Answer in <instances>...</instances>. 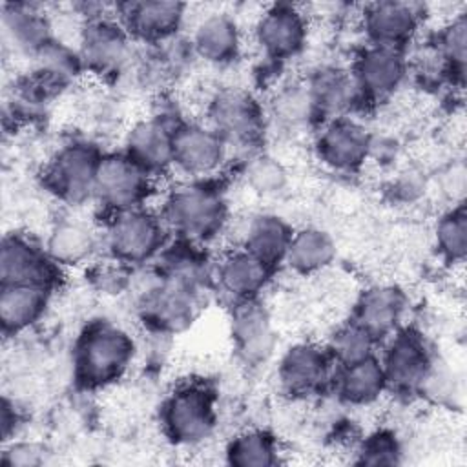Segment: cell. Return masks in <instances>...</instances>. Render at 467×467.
Here are the masks:
<instances>
[{
    "label": "cell",
    "mask_w": 467,
    "mask_h": 467,
    "mask_svg": "<svg viewBox=\"0 0 467 467\" xmlns=\"http://www.w3.org/2000/svg\"><path fill=\"white\" fill-rule=\"evenodd\" d=\"M131 352L133 343L128 334L109 325L95 327L78 345V372L88 383L109 381L126 368Z\"/></svg>",
    "instance_id": "6da1fadb"
},
{
    "label": "cell",
    "mask_w": 467,
    "mask_h": 467,
    "mask_svg": "<svg viewBox=\"0 0 467 467\" xmlns=\"http://www.w3.org/2000/svg\"><path fill=\"white\" fill-rule=\"evenodd\" d=\"M166 217L181 234L208 237L221 226L224 208L217 193L206 188L188 186L170 197Z\"/></svg>",
    "instance_id": "7a4b0ae2"
},
{
    "label": "cell",
    "mask_w": 467,
    "mask_h": 467,
    "mask_svg": "<svg viewBox=\"0 0 467 467\" xmlns=\"http://www.w3.org/2000/svg\"><path fill=\"white\" fill-rule=\"evenodd\" d=\"M164 423L170 436L182 443L206 438L213 427V401L208 390L186 387L177 390L164 407Z\"/></svg>",
    "instance_id": "3957f363"
},
{
    "label": "cell",
    "mask_w": 467,
    "mask_h": 467,
    "mask_svg": "<svg viewBox=\"0 0 467 467\" xmlns=\"http://www.w3.org/2000/svg\"><path fill=\"white\" fill-rule=\"evenodd\" d=\"M146 170L130 157H108L99 162L93 193L120 212L131 210L146 193Z\"/></svg>",
    "instance_id": "277c9868"
},
{
    "label": "cell",
    "mask_w": 467,
    "mask_h": 467,
    "mask_svg": "<svg viewBox=\"0 0 467 467\" xmlns=\"http://www.w3.org/2000/svg\"><path fill=\"white\" fill-rule=\"evenodd\" d=\"M162 230L157 219L140 210H124L109 228V246L122 261H142L157 252Z\"/></svg>",
    "instance_id": "5b68a950"
},
{
    "label": "cell",
    "mask_w": 467,
    "mask_h": 467,
    "mask_svg": "<svg viewBox=\"0 0 467 467\" xmlns=\"http://www.w3.org/2000/svg\"><path fill=\"white\" fill-rule=\"evenodd\" d=\"M224 153L223 137L201 126H186L173 131L171 162L192 175H204L213 171Z\"/></svg>",
    "instance_id": "8992f818"
},
{
    "label": "cell",
    "mask_w": 467,
    "mask_h": 467,
    "mask_svg": "<svg viewBox=\"0 0 467 467\" xmlns=\"http://www.w3.org/2000/svg\"><path fill=\"white\" fill-rule=\"evenodd\" d=\"M95 153L84 146H69L58 153L49 170V182L67 201H80L93 192L99 168Z\"/></svg>",
    "instance_id": "52a82bcc"
},
{
    "label": "cell",
    "mask_w": 467,
    "mask_h": 467,
    "mask_svg": "<svg viewBox=\"0 0 467 467\" xmlns=\"http://www.w3.org/2000/svg\"><path fill=\"white\" fill-rule=\"evenodd\" d=\"M305 38V22L301 13L286 4L268 9L257 24V40L272 57H288L296 53Z\"/></svg>",
    "instance_id": "ba28073f"
},
{
    "label": "cell",
    "mask_w": 467,
    "mask_h": 467,
    "mask_svg": "<svg viewBox=\"0 0 467 467\" xmlns=\"http://www.w3.org/2000/svg\"><path fill=\"white\" fill-rule=\"evenodd\" d=\"M429 356L423 343L405 332L394 337L383 365L387 381L400 389H412L420 385L429 372Z\"/></svg>",
    "instance_id": "9c48e42d"
},
{
    "label": "cell",
    "mask_w": 467,
    "mask_h": 467,
    "mask_svg": "<svg viewBox=\"0 0 467 467\" xmlns=\"http://www.w3.org/2000/svg\"><path fill=\"white\" fill-rule=\"evenodd\" d=\"M368 151V137L361 126L350 120L332 122L319 139V153L337 170L359 166Z\"/></svg>",
    "instance_id": "30bf717a"
},
{
    "label": "cell",
    "mask_w": 467,
    "mask_h": 467,
    "mask_svg": "<svg viewBox=\"0 0 467 467\" xmlns=\"http://www.w3.org/2000/svg\"><path fill=\"white\" fill-rule=\"evenodd\" d=\"M212 120L223 140H248L257 133L259 113L254 100L241 91L219 95L212 106Z\"/></svg>",
    "instance_id": "8fae6325"
},
{
    "label": "cell",
    "mask_w": 467,
    "mask_h": 467,
    "mask_svg": "<svg viewBox=\"0 0 467 467\" xmlns=\"http://www.w3.org/2000/svg\"><path fill=\"white\" fill-rule=\"evenodd\" d=\"M356 78L359 88L372 95L392 91L403 78V58L396 47L374 46L358 60Z\"/></svg>",
    "instance_id": "7c38bea8"
},
{
    "label": "cell",
    "mask_w": 467,
    "mask_h": 467,
    "mask_svg": "<svg viewBox=\"0 0 467 467\" xmlns=\"http://www.w3.org/2000/svg\"><path fill=\"white\" fill-rule=\"evenodd\" d=\"M232 334L237 350L248 361H261L272 352L274 334L270 319L259 305L246 303L235 312Z\"/></svg>",
    "instance_id": "4fadbf2b"
},
{
    "label": "cell",
    "mask_w": 467,
    "mask_h": 467,
    "mask_svg": "<svg viewBox=\"0 0 467 467\" xmlns=\"http://www.w3.org/2000/svg\"><path fill=\"white\" fill-rule=\"evenodd\" d=\"M418 15L410 4L379 2L367 11V31L378 46L396 47L414 31Z\"/></svg>",
    "instance_id": "5bb4252c"
},
{
    "label": "cell",
    "mask_w": 467,
    "mask_h": 467,
    "mask_svg": "<svg viewBox=\"0 0 467 467\" xmlns=\"http://www.w3.org/2000/svg\"><path fill=\"white\" fill-rule=\"evenodd\" d=\"M279 376L290 392H310L327 376V356L316 345H296L285 354Z\"/></svg>",
    "instance_id": "9a60e30c"
},
{
    "label": "cell",
    "mask_w": 467,
    "mask_h": 467,
    "mask_svg": "<svg viewBox=\"0 0 467 467\" xmlns=\"http://www.w3.org/2000/svg\"><path fill=\"white\" fill-rule=\"evenodd\" d=\"M46 261L24 239L7 237L2 244L0 275L4 285H42L46 275Z\"/></svg>",
    "instance_id": "2e32d148"
},
{
    "label": "cell",
    "mask_w": 467,
    "mask_h": 467,
    "mask_svg": "<svg viewBox=\"0 0 467 467\" xmlns=\"http://www.w3.org/2000/svg\"><path fill=\"white\" fill-rule=\"evenodd\" d=\"M42 285H4L0 296V319L5 332L29 327L44 310L46 294Z\"/></svg>",
    "instance_id": "e0dca14e"
},
{
    "label": "cell",
    "mask_w": 467,
    "mask_h": 467,
    "mask_svg": "<svg viewBox=\"0 0 467 467\" xmlns=\"http://www.w3.org/2000/svg\"><path fill=\"white\" fill-rule=\"evenodd\" d=\"M130 31L142 38H164L179 26L182 5L177 2H133L126 5Z\"/></svg>",
    "instance_id": "ac0fdd59"
},
{
    "label": "cell",
    "mask_w": 467,
    "mask_h": 467,
    "mask_svg": "<svg viewBox=\"0 0 467 467\" xmlns=\"http://www.w3.org/2000/svg\"><path fill=\"white\" fill-rule=\"evenodd\" d=\"M130 159L144 170H159L171 162L173 133L161 122L148 120L133 128L128 137Z\"/></svg>",
    "instance_id": "d6986e66"
},
{
    "label": "cell",
    "mask_w": 467,
    "mask_h": 467,
    "mask_svg": "<svg viewBox=\"0 0 467 467\" xmlns=\"http://www.w3.org/2000/svg\"><path fill=\"white\" fill-rule=\"evenodd\" d=\"M403 310V299L394 288H374L368 290L358 305V321L372 339L389 334Z\"/></svg>",
    "instance_id": "ffe728a7"
},
{
    "label": "cell",
    "mask_w": 467,
    "mask_h": 467,
    "mask_svg": "<svg viewBox=\"0 0 467 467\" xmlns=\"http://www.w3.org/2000/svg\"><path fill=\"white\" fill-rule=\"evenodd\" d=\"M239 36L234 20L226 15H210L195 29V51L210 62H226L237 51Z\"/></svg>",
    "instance_id": "44dd1931"
},
{
    "label": "cell",
    "mask_w": 467,
    "mask_h": 467,
    "mask_svg": "<svg viewBox=\"0 0 467 467\" xmlns=\"http://www.w3.org/2000/svg\"><path fill=\"white\" fill-rule=\"evenodd\" d=\"M266 268L268 266L250 252H235L219 266V283L228 294L246 299L263 286Z\"/></svg>",
    "instance_id": "7402d4cb"
},
{
    "label": "cell",
    "mask_w": 467,
    "mask_h": 467,
    "mask_svg": "<svg viewBox=\"0 0 467 467\" xmlns=\"http://www.w3.org/2000/svg\"><path fill=\"white\" fill-rule=\"evenodd\" d=\"M334 254L336 246L328 234L316 228H306L292 234L285 259L292 268L306 274L325 268L332 261Z\"/></svg>",
    "instance_id": "603a6c76"
},
{
    "label": "cell",
    "mask_w": 467,
    "mask_h": 467,
    "mask_svg": "<svg viewBox=\"0 0 467 467\" xmlns=\"http://www.w3.org/2000/svg\"><path fill=\"white\" fill-rule=\"evenodd\" d=\"M126 44L119 27L108 22H95L84 33V58L97 69H113L124 60Z\"/></svg>",
    "instance_id": "cb8c5ba5"
},
{
    "label": "cell",
    "mask_w": 467,
    "mask_h": 467,
    "mask_svg": "<svg viewBox=\"0 0 467 467\" xmlns=\"http://www.w3.org/2000/svg\"><path fill=\"white\" fill-rule=\"evenodd\" d=\"M290 237L292 234L279 217L259 215L248 226L244 250L268 266L277 259L285 257Z\"/></svg>",
    "instance_id": "d4e9b609"
},
{
    "label": "cell",
    "mask_w": 467,
    "mask_h": 467,
    "mask_svg": "<svg viewBox=\"0 0 467 467\" xmlns=\"http://www.w3.org/2000/svg\"><path fill=\"white\" fill-rule=\"evenodd\" d=\"M387 383L383 367L374 358H365L356 363L345 365L339 378V392L347 401L367 403L378 398Z\"/></svg>",
    "instance_id": "484cf974"
},
{
    "label": "cell",
    "mask_w": 467,
    "mask_h": 467,
    "mask_svg": "<svg viewBox=\"0 0 467 467\" xmlns=\"http://www.w3.org/2000/svg\"><path fill=\"white\" fill-rule=\"evenodd\" d=\"M151 314L153 317L166 327H179L192 319L193 310V294L190 281L184 277H171L162 288L155 290L151 297Z\"/></svg>",
    "instance_id": "4316f807"
},
{
    "label": "cell",
    "mask_w": 467,
    "mask_h": 467,
    "mask_svg": "<svg viewBox=\"0 0 467 467\" xmlns=\"http://www.w3.org/2000/svg\"><path fill=\"white\" fill-rule=\"evenodd\" d=\"M93 248V235L82 223H60L49 235L47 252L55 261L60 263H78Z\"/></svg>",
    "instance_id": "83f0119b"
},
{
    "label": "cell",
    "mask_w": 467,
    "mask_h": 467,
    "mask_svg": "<svg viewBox=\"0 0 467 467\" xmlns=\"http://www.w3.org/2000/svg\"><path fill=\"white\" fill-rule=\"evenodd\" d=\"M310 91L316 108L328 113H339L352 100L354 84L343 73L325 71L314 80Z\"/></svg>",
    "instance_id": "f1b7e54d"
},
{
    "label": "cell",
    "mask_w": 467,
    "mask_h": 467,
    "mask_svg": "<svg viewBox=\"0 0 467 467\" xmlns=\"http://www.w3.org/2000/svg\"><path fill=\"white\" fill-rule=\"evenodd\" d=\"M228 460L239 467L272 465L275 462L274 441L263 432H246L232 441Z\"/></svg>",
    "instance_id": "f546056e"
},
{
    "label": "cell",
    "mask_w": 467,
    "mask_h": 467,
    "mask_svg": "<svg viewBox=\"0 0 467 467\" xmlns=\"http://www.w3.org/2000/svg\"><path fill=\"white\" fill-rule=\"evenodd\" d=\"M4 22L18 46H24L27 49H42L47 46V26L36 13L26 9H13V13L5 15Z\"/></svg>",
    "instance_id": "4dcf8cb0"
},
{
    "label": "cell",
    "mask_w": 467,
    "mask_h": 467,
    "mask_svg": "<svg viewBox=\"0 0 467 467\" xmlns=\"http://www.w3.org/2000/svg\"><path fill=\"white\" fill-rule=\"evenodd\" d=\"M438 246L441 254L451 261H460L465 255L467 246V215L463 206L452 210L438 224Z\"/></svg>",
    "instance_id": "1f68e13d"
},
{
    "label": "cell",
    "mask_w": 467,
    "mask_h": 467,
    "mask_svg": "<svg viewBox=\"0 0 467 467\" xmlns=\"http://www.w3.org/2000/svg\"><path fill=\"white\" fill-rule=\"evenodd\" d=\"M372 337L356 323L341 328L332 339V354L343 363L350 365L370 356Z\"/></svg>",
    "instance_id": "d6a6232c"
},
{
    "label": "cell",
    "mask_w": 467,
    "mask_h": 467,
    "mask_svg": "<svg viewBox=\"0 0 467 467\" xmlns=\"http://www.w3.org/2000/svg\"><path fill=\"white\" fill-rule=\"evenodd\" d=\"M314 108H316V104H314L310 88H305L299 84L288 86L275 99V113L279 115V119H283L290 124L306 120Z\"/></svg>",
    "instance_id": "836d02e7"
},
{
    "label": "cell",
    "mask_w": 467,
    "mask_h": 467,
    "mask_svg": "<svg viewBox=\"0 0 467 467\" xmlns=\"http://www.w3.org/2000/svg\"><path fill=\"white\" fill-rule=\"evenodd\" d=\"M286 173L283 166L270 157H257L246 170V182L257 193H275L285 186Z\"/></svg>",
    "instance_id": "e575fe53"
},
{
    "label": "cell",
    "mask_w": 467,
    "mask_h": 467,
    "mask_svg": "<svg viewBox=\"0 0 467 467\" xmlns=\"http://www.w3.org/2000/svg\"><path fill=\"white\" fill-rule=\"evenodd\" d=\"M465 22L460 18L452 22V26L443 35V51L447 58L460 67H463L465 62Z\"/></svg>",
    "instance_id": "d590c367"
},
{
    "label": "cell",
    "mask_w": 467,
    "mask_h": 467,
    "mask_svg": "<svg viewBox=\"0 0 467 467\" xmlns=\"http://www.w3.org/2000/svg\"><path fill=\"white\" fill-rule=\"evenodd\" d=\"M396 443L389 436H376L370 440L363 452L365 463H394L396 462Z\"/></svg>",
    "instance_id": "8d00e7d4"
},
{
    "label": "cell",
    "mask_w": 467,
    "mask_h": 467,
    "mask_svg": "<svg viewBox=\"0 0 467 467\" xmlns=\"http://www.w3.org/2000/svg\"><path fill=\"white\" fill-rule=\"evenodd\" d=\"M44 462V451L36 443H15L4 452L7 465H38Z\"/></svg>",
    "instance_id": "74e56055"
}]
</instances>
